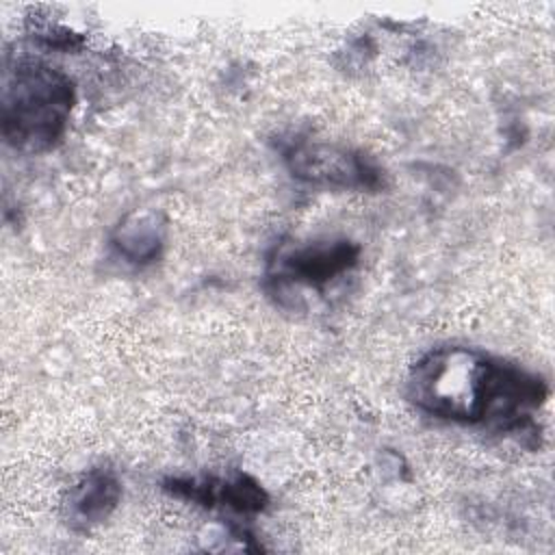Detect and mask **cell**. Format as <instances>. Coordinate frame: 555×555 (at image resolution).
Segmentation results:
<instances>
[{
	"mask_svg": "<svg viewBox=\"0 0 555 555\" xmlns=\"http://www.w3.org/2000/svg\"><path fill=\"white\" fill-rule=\"evenodd\" d=\"M546 395L542 377L457 345L425 353L408 379V397L425 414L505 434L533 431Z\"/></svg>",
	"mask_w": 555,
	"mask_h": 555,
	"instance_id": "cell-1",
	"label": "cell"
},
{
	"mask_svg": "<svg viewBox=\"0 0 555 555\" xmlns=\"http://www.w3.org/2000/svg\"><path fill=\"white\" fill-rule=\"evenodd\" d=\"M360 247L347 238L312 241L286 247L273 260L275 278L310 288H325L332 280L345 275L358 264Z\"/></svg>",
	"mask_w": 555,
	"mask_h": 555,
	"instance_id": "cell-4",
	"label": "cell"
},
{
	"mask_svg": "<svg viewBox=\"0 0 555 555\" xmlns=\"http://www.w3.org/2000/svg\"><path fill=\"white\" fill-rule=\"evenodd\" d=\"M176 496L189 499L202 505H225L241 514H256L267 507L269 496L260 483L247 475H236L232 479H169L165 483Z\"/></svg>",
	"mask_w": 555,
	"mask_h": 555,
	"instance_id": "cell-5",
	"label": "cell"
},
{
	"mask_svg": "<svg viewBox=\"0 0 555 555\" xmlns=\"http://www.w3.org/2000/svg\"><path fill=\"white\" fill-rule=\"evenodd\" d=\"M74 108V82L41 61H20L4 76L2 134L22 152H46L65 132Z\"/></svg>",
	"mask_w": 555,
	"mask_h": 555,
	"instance_id": "cell-2",
	"label": "cell"
},
{
	"mask_svg": "<svg viewBox=\"0 0 555 555\" xmlns=\"http://www.w3.org/2000/svg\"><path fill=\"white\" fill-rule=\"evenodd\" d=\"M113 245L132 264H150L165 245V221L158 212L134 210L115 228Z\"/></svg>",
	"mask_w": 555,
	"mask_h": 555,
	"instance_id": "cell-6",
	"label": "cell"
},
{
	"mask_svg": "<svg viewBox=\"0 0 555 555\" xmlns=\"http://www.w3.org/2000/svg\"><path fill=\"white\" fill-rule=\"evenodd\" d=\"M284 160L295 178L314 186L373 191L382 184V171L371 158L332 143L297 141L284 152Z\"/></svg>",
	"mask_w": 555,
	"mask_h": 555,
	"instance_id": "cell-3",
	"label": "cell"
},
{
	"mask_svg": "<svg viewBox=\"0 0 555 555\" xmlns=\"http://www.w3.org/2000/svg\"><path fill=\"white\" fill-rule=\"evenodd\" d=\"M121 496V486L111 470L93 468L69 492V518L82 527L98 525L111 516Z\"/></svg>",
	"mask_w": 555,
	"mask_h": 555,
	"instance_id": "cell-7",
	"label": "cell"
}]
</instances>
